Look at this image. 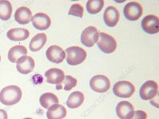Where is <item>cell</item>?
<instances>
[{
	"label": "cell",
	"mask_w": 159,
	"mask_h": 119,
	"mask_svg": "<svg viewBox=\"0 0 159 119\" xmlns=\"http://www.w3.org/2000/svg\"><path fill=\"white\" fill-rule=\"evenodd\" d=\"M22 96L21 88L16 85H11L0 91V102L6 106H13L21 100Z\"/></svg>",
	"instance_id": "obj_1"
},
{
	"label": "cell",
	"mask_w": 159,
	"mask_h": 119,
	"mask_svg": "<svg viewBox=\"0 0 159 119\" xmlns=\"http://www.w3.org/2000/svg\"><path fill=\"white\" fill-rule=\"evenodd\" d=\"M66 61L69 65L76 66L84 61L87 58V52L79 46H72L66 49Z\"/></svg>",
	"instance_id": "obj_2"
},
{
	"label": "cell",
	"mask_w": 159,
	"mask_h": 119,
	"mask_svg": "<svg viewBox=\"0 0 159 119\" xmlns=\"http://www.w3.org/2000/svg\"><path fill=\"white\" fill-rule=\"evenodd\" d=\"M96 44L99 49L106 54L114 52L117 48L116 40L108 33L103 32L99 33V40Z\"/></svg>",
	"instance_id": "obj_3"
},
{
	"label": "cell",
	"mask_w": 159,
	"mask_h": 119,
	"mask_svg": "<svg viewBox=\"0 0 159 119\" xmlns=\"http://www.w3.org/2000/svg\"><path fill=\"white\" fill-rule=\"evenodd\" d=\"M135 91V87L130 82L123 80L119 81L115 83L113 87V93L115 95L119 98H127L131 97Z\"/></svg>",
	"instance_id": "obj_4"
},
{
	"label": "cell",
	"mask_w": 159,
	"mask_h": 119,
	"mask_svg": "<svg viewBox=\"0 0 159 119\" xmlns=\"http://www.w3.org/2000/svg\"><path fill=\"white\" fill-rule=\"evenodd\" d=\"M90 87L97 93H104L111 87V81L107 76L96 75L90 80Z\"/></svg>",
	"instance_id": "obj_5"
},
{
	"label": "cell",
	"mask_w": 159,
	"mask_h": 119,
	"mask_svg": "<svg viewBox=\"0 0 159 119\" xmlns=\"http://www.w3.org/2000/svg\"><path fill=\"white\" fill-rule=\"evenodd\" d=\"M143 7L137 2H128L123 9L125 18L129 21H137L143 15Z\"/></svg>",
	"instance_id": "obj_6"
},
{
	"label": "cell",
	"mask_w": 159,
	"mask_h": 119,
	"mask_svg": "<svg viewBox=\"0 0 159 119\" xmlns=\"http://www.w3.org/2000/svg\"><path fill=\"white\" fill-rule=\"evenodd\" d=\"M99 40V31L95 26H89L83 30L80 41L86 47H92Z\"/></svg>",
	"instance_id": "obj_7"
},
{
	"label": "cell",
	"mask_w": 159,
	"mask_h": 119,
	"mask_svg": "<svg viewBox=\"0 0 159 119\" xmlns=\"http://www.w3.org/2000/svg\"><path fill=\"white\" fill-rule=\"evenodd\" d=\"M158 91V85L154 80H148L142 85L139 90L140 98L143 100H150L154 99Z\"/></svg>",
	"instance_id": "obj_8"
},
{
	"label": "cell",
	"mask_w": 159,
	"mask_h": 119,
	"mask_svg": "<svg viewBox=\"0 0 159 119\" xmlns=\"http://www.w3.org/2000/svg\"><path fill=\"white\" fill-rule=\"evenodd\" d=\"M143 30L149 34H156L159 32V18L156 15H149L141 22Z\"/></svg>",
	"instance_id": "obj_9"
},
{
	"label": "cell",
	"mask_w": 159,
	"mask_h": 119,
	"mask_svg": "<svg viewBox=\"0 0 159 119\" xmlns=\"http://www.w3.org/2000/svg\"><path fill=\"white\" fill-rule=\"evenodd\" d=\"M46 57L49 61L55 64H61L66 57L65 52L57 45H51L46 50Z\"/></svg>",
	"instance_id": "obj_10"
},
{
	"label": "cell",
	"mask_w": 159,
	"mask_h": 119,
	"mask_svg": "<svg viewBox=\"0 0 159 119\" xmlns=\"http://www.w3.org/2000/svg\"><path fill=\"white\" fill-rule=\"evenodd\" d=\"M17 70L19 73L27 75L30 73L35 67L34 60L31 56H23L17 60Z\"/></svg>",
	"instance_id": "obj_11"
},
{
	"label": "cell",
	"mask_w": 159,
	"mask_h": 119,
	"mask_svg": "<svg viewBox=\"0 0 159 119\" xmlns=\"http://www.w3.org/2000/svg\"><path fill=\"white\" fill-rule=\"evenodd\" d=\"M116 114L120 119H131L134 116V106L127 101H122L116 106Z\"/></svg>",
	"instance_id": "obj_12"
},
{
	"label": "cell",
	"mask_w": 159,
	"mask_h": 119,
	"mask_svg": "<svg viewBox=\"0 0 159 119\" xmlns=\"http://www.w3.org/2000/svg\"><path fill=\"white\" fill-rule=\"evenodd\" d=\"M119 12L113 6L106 8L103 13V21L108 27H115L119 21Z\"/></svg>",
	"instance_id": "obj_13"
},
{
	"label": "cell",
	"mask_w": 159,
	"mask_h": 119,
	"mask_svg": "<svg viewBox=\"0 0 159 119\" xmlns=\"http://www.w3.org/2000/svg\"><path fill=\"white\" fill-rule=\"evenodd\" d=\"M32 23L34 27L38 30H46L51 25V19L46 14L37 13L32 18Z\"/></svg>",
	"instance_id": "obj_14"
},
{
	"label": "cell",
	"mask_w": 159,
	"mask_h": 119,
	"mask_svg": "<svg viewBox=\"0 0 159 119\" xmlns=\"http://www.w3.org/2000/svg\"><path fill=\"white\" fill-rule=\"evenodd\" d=\"M47 83L51 84H60L65 79V72L61 69L53 68L45 72V74Z\"/></svg>",
	"instance_id": "obj_15"
},
{
	"label": "cell",
	"mask_w": 159,
	"mask_h": 119,
	"mask_svg": "<svg viewBox=\"0 0 159 119\" xmlns=\"http://www.w3.org/2000/svg\"><path fill=\"white\" fill-rule=\"evenodd\" d=\"M32 12L26 7H21L15 11V19L18 23L25 25L32 21Z\"/></svg>",
	"instance_id": "obj_16"
},
{
	"label": "cell",
	"mask_w": 159,
	"mask_h": 119,
	"mask_svg": "<svg viewBox=\"0 0 159 119\" xmlns=\"http://www.w3.org/2000/svg\"><path fill=\"white\" fill-rule=\"evenodd\" d=\"M67 110L65 107L60 104H54L51 106L46 112L48 119H63L66 117Z\"/></svg>",
	"instance_id": "obj_17"
},
{
	"label": "cell",
	"mask_w": 159,
	"mask_h": 119,
	"mask_svg": "<svg viewBox=\"0 0 159 119\" xmlns=\"http://www.w3.org/2000/svg\"><path fill=\"white\" fill-rule=\"evenodd\" d=\"M8 39L13 42H22L25 41L30 37V32L28 29L24 28H15L11 29L7 33Z\"/></svg>",
	"instance_id": "obj_18"
},
{
	"label": "cell",
	"mask_w": 159,
	"mask_h": 119,
	"mask_svg": "<svg viewBox=\"0 0 159 119\" xmlns=\"http://www.w3.org/2000/svg\"><path fill=\"white\" fill-rule=\"evenodd\" d=\"M47 42V36L45 33H38L31 39L30 42V49L32 52H38L45 46Z\"/></svg>",
	"instance_id": "obj_19"
},
{
	"label": "cell",
	"mask_w": 159,
	"mask_h": 119,
	"mask_svg": "<svg viewBox=\"0 0 159 119\" xmlns=\"http://www.w3.org/2000/svg\"><path fill=\"white\" fill-rule=\"evenodd\" d=\"M84 101V95L81 91H74L69 96L66 105L71 109H76L80 107Z\"/></svg>",
	"instance_id": "obj_20"
},
{
	"label": "cell",
	"mask_w": 159,
	"mask_h": 119,
	"mask_svg": "<svg viewBox=\"0 0 159 119\" xmlns=\"http://www.w3.org/2000/svg\"><path fill=\"white\" fill-rule=\"evenodd\" d=\"M26 54H27V49L25 46L15 45L8 52V60L12 63H15L19 58L23 56H26Z\"/></svg>",
	"instance_id": "obj_21"
},
{
	"label": "cell",
	"mask_w": 159,
	"mask_h": 119,
	"mask_svg": "<svg viewBox=\"0 0 159 119\" xmlns=\"http://www.w3.org/2000/svg\"><path fill=\"white\" fill-rule=\"evenodd\" d=\"M40 104L43 108L49 109L51 106L54 104H58L59 103V99L56 95L47 92L45 94H42L40 97L39 99Z\"/></svg>",
	"instance_id": "obj_22"
},
{
	"label": "cell",
	"mask_w": 159,
	"mask_h": 119,
	"mask_svg": "<svg viewBox=\"0 0 159 119\" xmlns=\"http://www.w3.org/2000/svg\"><path fill=\"white\" fill-rule=\"evenodd\" d=\"M12 15V5L9 1H0V19L2 21H8Z\"/></svg>",
	"instance_id": "obj_23"
},
{
	"label": "cell",
	"mask_w": 159,
	"mask_h": 119,
	"mask_svg": "<svg viewBox=\"0 0 159 119\" xmlns=\"http://www.w3.org/2000/svg\"><path fill=\"white\" fill-rule=\"evenodd\" d=\"M76 84H77V79L71 76H65L63 81L60 84L56 85V89L57 90L64 89L65 90L68 91L76 87Z\"/></svg>",
	"instance_id": "obj_24"
},
{
	"label": "cell",
	"mask_w": 159,
	"mask_h": 119,
	"mask_svg": "<svg viewBox=\"0 0 159 119\" xmlns=\"http://www.w3.org/2000/svg\"><path fill=\"white\" fill-rule=\"evenodd\" d=\"M103 6H104V1L103 0H90L87 2L86 7L89 14L96 15L102 11Z\"/></svg>",
	"instance_id": "obj_25"
},
{
	"label": "cell",
	"mask_w": 159,
	"mask_h": 119,
	"mask_svg": "<svg viewBox=\"0 0 159 119\" xmlns=\"http://www.w3.org/2000/svg\"><path fill=\"white\" fill-rule=\"evenodd\" d=\"M69 15L72 16H76L78 18H82L84 15V8L80 4H72L69 11Z\"/></svg>",
	"instance_id": "obj_26"
},
{
	"label": "cell",
	"mask_w": 159,
	"mask_h": 119,
	"mask_svg": "<svg viewBox=\"0 0 159 119\" xmlns=\"http://www.w3.org/2000/svg\"><path fill=\"white\" fill-rule=\"evenodd\" d=\"M147 114L143 110H136L134 111V116L131 119H147Z\"/></svg>",
	"instance_id": "obj_27"
},
{
	"label": "cell",
	"mask_w": 159,
	"mask_h": 119,
	"mask_svg": "<svg viewBox=\"0 0 159 119\" xmlns=\"http://www.w3.org/2000/svg\"><path fill=\"white\" fill-rule=\"evenodd\" d=\"M0 119H8L7 113L2 109H0Z\"/></svg>",
	"instance_id": "obj_28"
},
{
	"label": "cell",
	"mask_w": 159,
	"mask_h": 119,
	"mask_svg": "<svg viewBox=\"0 0 159 119\" xmlns=\"http://www.w3.org/2000/svg\"><path fill=\"white\" fill-rule=\"evenodd\" d=\"M23 119H33V118H30V117H25V118H23Z\"/></svg>",
	"instance_id": "obj_29"
},
{
	"label": "cell",
	"mask_w": 159,
	"mask_h": 119,
	"mask_svg": "<svg viewBox=\"0 0 159 119\" xmlns=\"http://www.w3.org/2000/svg\"><path fill=\"white\" fill-rule=\"evenodd\" d=\"M0 62H1V56H0Z\"/></svg>",
	"instance_id": "obj_30"
}]
</instances>
